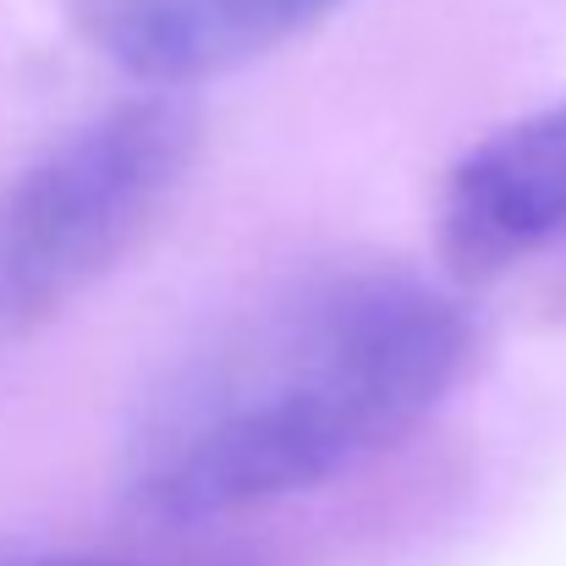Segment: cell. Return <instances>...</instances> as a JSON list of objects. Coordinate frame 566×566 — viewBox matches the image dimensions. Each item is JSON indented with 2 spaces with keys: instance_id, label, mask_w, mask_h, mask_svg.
<instances>
[{
  "instance_id": "6da1fadb",
  "label": "cell",
  "mask_w": 566,
  "mask_h": 566,
  "mask_svg": "<svg viewBox=\"0 0 566 566\" xmlns=\"http://www.w3.org/2000/svg\"><path fill=\"white\" fill-rule=\"evenodd\" d=\"M468 353V308L418 270L286 275L149 379L122 440V495L166 528L308 495L412 434Z\"/></svg>"
},
{
  "instance_id": "7a4b0ae2",
  "label": "cell",
  "mask_w": 566,
  "mask_h": 566,
  "mask_svg": "<svg viewBox=\"0 0 566 566\" xmlns=\"http://www.w3.org/2000/svg\"><path fill=\"white\" fill-rule=\"evenodd\" d=\"M198 149L177 94L88 116L0 188V342L33 336L94 292L166 214Z\"/></svg>"
},
{
  "instance_id": "3957f363",
  "label": "cell",
  "mask_w": 566,
  "mask_h": 566,
  "mask_svg": "<svg viewBox=\"0 0 566 566\" xmlns=\"http://www.w3.org/2000/svg\"><path fill=\"white\" fill-rule=\"evenodd\" d=\"M440 242L457 275H501L566 242V99L479 138L440 188Z\"/></svg>"
},
{
  "instance_id": "277c9868",
  "label": "cell",
  "mask_w": 566,
  "mask_h": 566,
  "mask_svg": "<svg viewBox=\"0 0 566 566\" xmlns=\"http://www.w3.org/2000/svg\"><path fill=\"white\" fill-rule=\"evenodd\" d=\"M336 6L342 0H66L72 28L144 83L237 72L319 28Z\"/></svg>"
},
{
  "instance_id": "5b68a950",
  "label": "cell",
  "mask_w": 566,
  "mask_h": 566,
  "mask_svg": "<svg viewBox=\"0 0 566 566\" xmlns=\"http://www.w3.org/2000/svg\"><path fill=\"white\" fill-rule=\"evenodd\" d=\"M0 566H231V562H166V556H111V551H50V556H11Z\"/></svg>"
}]
</instances>
